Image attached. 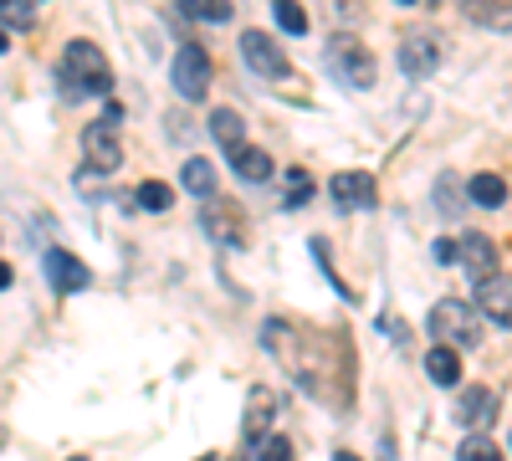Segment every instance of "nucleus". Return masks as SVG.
<instances>
[{"label": "nucleus", "mask_w": 512, "mask_h": 461, "mask_svg": "<svg viewBox=\"0 0 512 461\" xmlns=\"http://www.w3.org/2000/svg\"><path fill=\"white\" fill-rule=\"evenodd\" d=\"M57 77H62L67 98H108L113 93V67H108L103 47H98V41H82V36L67 41Z\"/></svg>", "instance_id": "1"}, {"label": "nucleus", "mask_w": 512, "mask_h": 461, "mask_svg": "<svg viewBox=\"0 0 512 461\" xmlns=\"http://www.w3.org/2000/svg\"><path fill=\"white\" fill-rule=\"evenodd\" d=\"M425 328L436 333V344H446V349H456V354L472 349V344H482V318H477L472 303H461V298L436 303L431 318H425Z\"/></svg>", "instance_id": "2"}, {"label": "nucleus", "mask_w": 512, "mask_h": 461, "mask_svg": "<svg viewBox=\"0 0 512 461\" xmlns=\"http://www.w3.org/2000/svg\"><path fill=\"white\" fill-rule=\"evenodd\" d=\"M118 123H123V108H118V103H108V108H103V118H98V123H88V129H82V159H88L98 175H113L118 164H123Z\"/></svg>", "instance_id": "3"}, {"label": "nucleus", "mask_w": 512, "mask_h": 461, "mask_svg": "<svg viewBox=\"0 0 512 461\" xmlns=\"http://www.w3.org/2000/svg\"><path fill=\"white\" fill-rule=\"evenodd\" d=\"M328 72L344 82V88H374V57L359 36H333L328 41Z\"/></svg>", "instance_id": "4"}, {"label": "nucleus", "mask_w": 512, "mask_h": 461, "mask_svg": "<svg viewBox=\"0 0 512 461\" xmlns=\"http://www.w3.org/2000/svg\"><path fill=\"white\" fill-rule=\"evenodd\" d=\"M169 82H175V93L185 98V103H205V93H210V57H205V47H180L175 52V62H169Z\"/></svg>", "instance_id": "5"}, {"label": "nucleus", "mask_w": 512, "mask_h": 461, "mask_svg": "<svg viewBox=\"0 0 512 461\" xmlns=\"http://www.w3.org/2000/svg\"><path fill=\"white\" fill-rule=\"evenodd\" d=\"M441 57H446L441 31H431V26H420V31H410V36L400 41V67H405V77H431V72L441 67Z\"/></svg>", "instance_id": "6"}, {"label": "nucleus", "mask_w": 512, "mask_h": 461, "mask_svg": "<svg viewBox=\"0 0 512 461\" xmlns=\"http://www.w3.org/2000/svg\"><path fill=\"white\" fill-rule=\"evenodd\" d=\"M241 57H246V67H251L256 77H267V82H282V77H292V67H287V52L277 47V41H272L267 31H246V36H241Z\"/></svg>", "instance_id": "7"}, {"label": "nucleus", "mask_w": 512, "mask_h": 461, "mask_svg": "<svg viewBox=\"0 0 512 461\" xmlns=\"http://www.w3.org/2000/svg\"><path fill=\"white\" fill-rule=\"evenodd\" d=\"M200 221H205V231L216 236L221 246H246V216L236 211L231 200H221V195H205V211H200Z\"/></svg>", "instance_id": "8"}, {"label": "nucleus", "mask_w": 512, "mask_h": 461, "mask_svg": "<svg viewBox=\"0 0 512 461\" xmlns=\"http://www.w3.org/2000/svg\"><path fill=\"white\" fill-rule=\"evenodd\" d=\"M456 262H461L466 272H472V282H482V277L502 272L497 246H492V236H482V231H466V236L456 241Z\"/></svg>", "instance_id": "9"}, {"label": "nucleus", "mask_w": 512, "mask_h": 461, "mask_svg": "<svg viewBox=\"0 0 512 461\" xmlns=\"http://www.w3.org/2000/svg\"><path fill=\"white\" fill-rule=\"evenodd\" d=\"M456 421H461L466 431L482 436V431L497 421V395H492V385H466L461 400H456Z\"/></svg>", "instance_id": "10"}, {"label": "nucleus", "mask_w": 512, "mask_h": 461, "mask_svg": "<svg viewBox=\"0 0 512 461\" xmlns=\"http://www.w3.org/2000/svg\"><path fill=\"white\" fill-rule=\"evenodd\" d=\"M328 195H333L338 211H369L379 190H374V180H369L364 170H344V175L328 180Z\"/></svg>", "instance_id": "11"}, {"label": "nucleus", "mask_w": 512, "mask_h": 461, "mask_svg": "<svg viewBox=\"0 0 512 461\" xmlns=\"http://www.w3.org/2000/svg\"><path fill=\"white\" fill-rule=\"evenodd\" d=\"M41 267H47V277H52V287H57V292H82V287L93 282V272L82 267V262L72 257V251H62V246H52L47 257H41Z\"/></svg>", "instance_id": "12"}, {"label": "nucleus", "mask_w": 512, "mask_h": 461, "mask_svg": "<svg viewBox=\"0 0 512 461\" xmlns=\"http://www.w3.org/2000/svg\"><path fill=\"white\" fill-rule=\"evenodd\" d=\"M272 410H277V405H272V390H267V385H251V395H246V421H241L251 446L267 436V426H272Z\"/></svg>", "instance_id": "13"}, {"label": "nucleus", "mask_w": 512, "mask_h": 461, "mask_svg": "<svg viewBox=\"0 0 512 461\" xmlns=\"http://www.w3.org/2000/svg\"><path fill=\"white\" fill-rule=\"evenodd\" d=\"M477 303H482V313H492V323H497V328H507V323H512L507 277H502V272H492V277H482V282H477Z\"/></svg>", "instance_id": "14"}, {"label": "nucleus", "mask_w": 512, "mask_h": 461, "mask_svg": "<svg viewBox=\"0 0 512 461\" xmlns=\"http://www.w3.org/2000/svg\"><path fill=\"white\" fill-rule=\"evenodd\" d=\"M231 170H236L246 185H267V180H272V154H267V149L241 144V149L231 154Z\"/></svg>", "instance_id": "15"}, {"label": "nucleus", "mask_w": 512, "mask_h": 461, "mask_svg": "<svg viewBox=\"0 0 512 461\" xmlns=\"http://www.w3.org/2000/svg\"><path fill=\"white\" fill-rule=\"evenodd\" d=\"M210 134H216V144H221L226 154H236V149L246 144V118H241L236 108H216V113H210Z\"/></svg>", "instance_id": "16"}, {"label": "nucleus", "mask_w": 512, "mask_h": 461, "mask_svg": "<svg viewBox=\"0 0 512 461\" xmlns=\"http://www.w3.org/2000/svg\"><path fill=\"white\" fill-rule=\"evenodd\" d=\"M425 374H431V385H461V354L456 349H446V344H436L431 354H425Z\"/></svg>", "instance_id": "17"}, {"label": "nucleus", "mask_w": 512, "mask_h": 461, "mask_svg": "<svg viewBox=\"0 0 512 461\" xmlns=\"http://www.w3.org/2000/svg\"><path fill=\"white\" fill-rule=\"evenodd\" d=\"M466 195H472V205H482V211H502L507 205V180L502 175H477L472 185H466Z\"/></svg>", "instance_id": "18"}, {"label": "nucleus", "mask_w": 512, "mask_h": 461, "mask_svg": "<svg viewBox=\"0 0 512 461\" xmlns=\"http://www.w3.org/2000/svg\"><path fill=\"white\" fill-rule=\"evenodd\" d=\"M185 190L190 195H216V164L210 159H185Z\"/></svg>", "instance_id": "19"}, {"label": "nucleus", "mask_w": 512, "mask_h": 461, "mask_svg": "<svg viewBox=\"0 0 512 461\" xmlns=\"http://www.w3.org/2000/svg\"><path fill=\"white\" fill-rule=\"evenodd\" d=\"M180 11L190 21H210V26H221L231 21V0H180Z\"/></svg>", "instance_id": "20"}, {"label": "nucleus", "mask_w": 512, "mask_h": 461, "mask_svg": "<svg viewBox=\"0 0 512 461\" xmlns=\"http://www.w3.org/2000/svg\"><path fill=\"white\" fill-rule=\"evenodd\" d=\"M461 11L477 26H507V0H461Z\"/></svg>", "instance_id": "21"}, {"label": "nucleus", "mask_w": 512, "mask_h": 461, "mask_svg": "<svg viewBox=\"0 0 512 461\" xmlns=\"http://www.w3.org/2000/svg\"><path fill=\"white\" fill-rule=\"evenodd\" d=\"M456 461H507V456H502V446H497L492 436H477V431H472V436L461 441Z\"/></svg>", "instance_id": "22"}, {"label": "nucleus", "mask_w": 512, "mask_h": 461, "mask_svg": "<svg viewBox=\"0 0 512 461\" xmlns=\"http://www.w3.org/2000/svg\"><path fill=\"white\" fill-rule=\"evenodd\" d=\"M272 16H277V26H282L287 36H308V11L297 6V0H277Z\"/></svg>", "instance_id": "23"}, {"label": "nucleus", "mask_w": 512, "mask_h": 461, "mask_svg": "<svg viewBox=\"0 0 512 461\" xmlns=\"http://www.w3.org/2000/svg\"><path fill=\"white\" fill-rule=\"evenodd\" d=\"M139 205L159 216V211H169V205H175V190H169L164 180H144V185H139Z\"/></svg>", "instance_id": "24"}, {"label": "nucleus", "mask_w": 512, "mask_h": 461, "mask_svg": "<svg viewBox=\"0 0 512 461\" xmlns=\"http://www.w3.org/2000/svg\"><path fill=\"white\" fill-rule=\"evenodd\" d=\"M31 21H36V6H31V0H0V26L26 31Z\"/></svg>", "instance_id": "25"}, {"label": "nucleus", "mask_w": 512, "mask_h": 461, "mask_svg": "<svg viewBox=\"0 0 512 461\" xmlns=\"http://www.w3.org/2000/svg\"><path fill=\"white\" fill-rule=\"evenodd\" d=\"M256 461H292V441L287 436H262L256 441Z\"/></svg>", "instance_id": "26"}, {"label": "nucleus", "mask_w": 512, "mask_h": 461, "mask_svg": "<svg viewBox=\"0 0 512 461\" xmlns=\"http://www.w3.org/2000/svg\"><path fill=\"white\" fill-rule=\"evenodd\" d=\"M308 195H313V180H308L303 170H292V175H287V205L297 211V205H308Z\"/></svg>", "instance_id": "27"}, {"label": "nucleus", "mask_w": 512, "mask_h": 461, "mask_svg": "<svg viewBox=\"0 0 512 461\" xmlns=\"http://www.w3.org/2000/svg\"><path fill=\"white\" fill-rule=\"evenodd\" d=\"M436 195H441V200H436L441 211H456V205H461V200H456V180H441V185H436Z\"/></svg>", "instance_id": "28"}, {"label": "nucleus", "mask_w": 512, "mask_h": 461, "mask_svg": "<svg viewBox=\"0 0 512 461\" xmlns=\"http://www.w3.org/2000/svg\"><path fill=\"white\" fill-rule=\"evenodd\" d=\"M436 262H456V241H451V236L436 241Z\"/></svg>", "instance_id": "29"}, {"label": "nucleus", "mask_w": 512, "mask_h": 461, "mask_svg": "<svg viewBox=\"0 0 512 461\" xmlns=\"http://www.w3.org/2000/svg\"><path fill=\"white\" fill-rule=\"evenodd\" d=\"M11 282H16V272H11V262H0V292H6Z\"/></svg>", "instance_id": "30"}, {"label": "nucleus", "mask_w": 512, "mask_h": 461, "mask_svg": "<svg viewBox=\"0 0 512 461\" xmlns=\"http://www.w3.org/2000/svg\"><path fill=\"white\" fill-rule=\"evenodd\" d=\"M0 52H11V36H6V26H0Z\"/></svg>", "instance_id": "31"}, {"label": "nucleus", "mask_w": 512, "mask_h": 461, "mask_svg": "<svg viewBox=\"0 0 512 461\" xmlns=\"http://www.w3.org/2000/svg\"><path fill=\"white\" fill-rule=\"evenodd\" d=\"M333 461H359L354 451H333Z\"/></svg>", "instance_id": "32"}, {"label": "nucleus", "mask_w": 512, "mask_h": 461, "mask_svg": "<svg viewBox=\"0 0 512 461\" xmlns=\"http://www.w3.org/2000/svg\"><path fill=\"white\" fill-rule=\"evenodd\" d=\"M72 461H88V456H72Z\"/></svg>", "instance_id": "33"}, {"label": "nucleus", "mask_w": 512, "mask_h": 461, "mask_svg": "<svg viewBox=\"0 0 512 461\" xmlns=\"http://www.w3.org/2000/svg\"><path fill=\"white\" fill-rule=\"evenodd\" d=\"M0 446H6V436H0Z\"/></svg>", "instance_id": "34"}, {"label": "nucleus", "mask_w": 512, "mask_h": 461, "mask_svg": "<svg viewBox=\"0 0 512 461\" xmlns=\"http://www.w3.org/2000/svg\"><path fill=\"white\" fill-rule=\"evenodd\" d=\"M405 6H410V0H405Z\"/></svg>", "instance_id": "35"}]
</instances>
